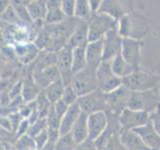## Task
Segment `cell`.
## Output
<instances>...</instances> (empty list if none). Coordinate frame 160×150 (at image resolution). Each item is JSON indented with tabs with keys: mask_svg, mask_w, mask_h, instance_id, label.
<instances>
[{
	"mask_svg": "<svg viewBox=\"0 0 160 150\" xmlns=\"http://www.w3.org/2000/svg\"><path fill=\"white\" fill-rule=\"evenodd\" d=\"M159 150H160V149H159Z\"/></svg>",
	"mask_w": 160,
	"mask_h": 150,
	"instance_id": "f907efd6",
	"label": "cell"
},
{
	"mask_svg": "<svg viewBox=\"0 0 160 150\" xmlns=\"http://www.w3.org/2000/svg\"><path fill=\"white\" fill-rule=\"evenodd\" d=\"M131 91L126 87L121 85L119 88L114 90L111 93L106 94L107 96V104H108V112L113 114L120 115L123 110L128 108V102L130 98Z\"/></svg>",
	"mask_w": 160,
	"mask_h": 150,
	"instance_id": "5bb4252c",
	"label": "cell"
},
{
	"mask_svg": "<svg viewBox=\"0 0 160 150\" xmlns=\"http://www.w3.org/2000/svg\"><path fill=\"white\" fill-rule=\"evenodd\" d=\"M78 96L76 92L74 91V89L72 88L71 85H68V86H65L63 95L61 97V100L63 102L66 103L68 106H71V105L75 104L77 102Z\"/></svg>",
	"mask_w": 160,
	"mask_h": 150,
	"instance_id": "d590c367",
	"label": "cell"
},
{
	"mask_svg": "<svg viewBox=\"0 0 160 150\" xmlns=\"http://www.w3.org/2000/svg\"><path fill=\"white\" fill-rule=\"evenodd\" d=\"M77 143L74 141L72 135L68 133L65 135H60L54 150H74Z\"/></svg>",
	"mask_w": 160,
	"mask_h": 150,
	"instance_id": "4dcf8cb0",
	"label": "cell"
},
{
	"mask_svg": "<svg viewBox=\"0 0 160 150\" xmlns=\"http://www.w3.org/2000/svg\"><path fill=\"white\" fill-rule=\"evenodd\" d=\"M61 79V75H60L59 70L57 69L56 65L51 67H48L46 69L42 70V71L35 72L33 80L36 83V85L39 88H42L43 90L46 88L48 85L53 83L56 80Z\"/></svg>",
	"mask_w": 160,
	"mask_h": 150,
	"instance_id": "d6986e66",
	"label": "cell"
},
{
	"mask_svg": "<svg viewBox=\"0 0 160 150\" xmlns=\"http://www.w3.org/2000/svg\"><path fill=\"white\" fill-rule=\"evenodd\" d=\"M60 122H61V117L55 112L53 109V106H51L49 112L46 116V123H47V128L49 129H58L60 126Z\"/></svg>",
	"mask_w": 160,
	"mask_h": 150,
	"instance_id": "e575fe53",
	"label": "cell"
},
{
	"mask_svg": "<svg viewBox=\"0 0 160 150\" xmlns=\"http://www.w3.org/2000/svg\"><path fill=\"white\" fill-rule=\"evenodd\" d=\"M130 1L118 0H103L97 13L106 14L116 21H119L125 15L133 12V4Z\"/></svg>",
	"mask_w": 160,
	"mask_h": 150,
	"instance_id": "7c38bea8",
	"label": "cell"
},
{
	"mask_svg": "<svg viewBox=\"0 0 160 150\" xmlns=\"http://www.w3.org/2000/svg\"><path fill=\"white\" fill-rule=\"evenodd\" d=\"M133 131L141 138L144 144L150 149H152V150L160 149V136L158 135V133L155 131V129L150 121L147 124L143 125V126L136 128L135 130H133Z\"/></svg>",
	"mask_w": 160,
	"mask_h": 150,
	"instance_id": "e0dca14e",
	"label": "cell"
},
{
	"mask_svg": "<svg viewBox=\"0 0 160 150\" xmlns=\"http://www.w3.org/2000/svg\"><path fill=\"white\" fill-rule=\"evenodd\" d=\"M75 2L76 0H62L61 1V11L66 18L74 17Z\"/></svg>",
	"mask_w": 160,
	"mask_h": 150,
	"instance_id": "8d00e7d4",
	"label": "cell"
},
{
	"mask_svg": "<svg viewBox=\"0 0 160 150\" xmlns=\"http://www.w3.org/2000/svg\"><path fill=\"white\" fill-rule=\"evenodd\" d=\"M158 107H160L159 87L142 92L131 91L128 102L129 109L151 114Z\"/></svg>",
	"mask_w": 160,
	"mask_h": 150,
	"instance_id": "277c9868",
	"label": "cell"
},
{
	"mask_svg": "<svg viewBox=\"0 0 160 150\" xmlns=\"http://www.w3.org/2000/svg\"><path fill=\"white\" fill-rule=\"evenodd\" d=\"M97 87L105 94L111 93L122 85V79L116 76L111 69L110 62L102 61L95 72Z\"/></svg>",
	"mask_w": 160,
	"mask_h": 150,
	"instance_id": "52a82bcc",
	"label": "cell"
},
{
	"mask_svg": "<svg viewBox=\"0 0 160 150\" xmlns=\"http://www.w3.org/2000/svg\"><path fill=\"white\" fill-rule=\"evenodd\" d=\"M12 7L14 8L15 12H16V15L18 16L20 22L24 23L26 25L29 24H33L31 18L29 16V13L27 11V8H26V2H23V1H12L11 2Z\"/></svg>",
	"mask_w": 160,
	"mask_h": 150,
	"instance_id": "f546056e",
	"label": "cell"
},
{
	"mask_svg": "<svg viewBox=\"0 0 160 150\" xmlns=\"http://www.w3.org/2000/svg\"><path fill=\"white\" fill-rule=\"evenodd\" d=\"M95 72L96 71L86 67L81 71L73 74L71 86L76 92L78 98L98 89Z\"/></svg>",
	"mask_w": 160,
	"mask_h": 150,
	"instance_id": "ba28073f",
	"label": "cell"
},
{
	"mask_svg": "<svg viewBox=\"0 0 160 150\" xmlns=\"http://www.w3.org/2000/svg\"><path fill=\"white\" fill-rule=\"evenodd\" d=\"M56 67L59 70L61 79L65 86L71 85L72 73V49L65 45L56 52Z\"/></svg>",
	"mask_w": 160,
	"mask_h": 150,
	"instance_id": "8fae6325",
	"label": "cell"
},
{
	"mask_svg": "<svg viewBox=\"0 0 160 150\" xmlns=\"http://www.w3.org/2000/svg\"><path fill=\"white\" fill-rule=\"evenodd\" d=\"M108 125L105 131L97 140H95L98 150H126L120 140L121 126L119 123V115L107 112Z\"/></svg>",
	"mask_w": 160,
	"mask_h": 150,
	"instance_id": "6da1fadb",
	"label": "cell"
},
{
	"mask_svg": "<svg viewBox=\"0 0 160 150\" xmlns=\"http://www.w3.org/2000/svg\"><path fill=\"white\" fill-rule=\"evenodd\" d=\"M150 122L154 127L155 131L160 136V107H158L154 112L150 114Z\"/></svg>",
	"mask_w": 160,
	"mask_h": 150,
	"instance_id": "f35d334b",
	"label": "cell"
},
{
	"mask_svg": "<svg viewBox=\"0 0 160 150\" xmlns=\"http://www.w3.org/2000/svg\"><path fill=\"white\" fill-rule=\"evenodd\" d=\"M119 123L122 129L135 130L150 121V114L143 111H136L126 108L119 115Z\"/></svg>",
	"mask_w": 160,
	"mask_h": 150,
	"instance_id": "4fadbf2b",
	"label": "cell"
},
{
	"mask_svg": "<svg viewBox=\"0 0 160 150\" xmlns=\"http://www.w3.org/2000/svg\"><path fill=\"white\" fill-rule=\"evenodd\" d=\"M74 150H98V148L96 146L95 141L87 138L84 141L78 143Z\"/></svg>",
	"mask_w": 160,
	"mask_h": 150,
	"instance_id": "ab89813d",
	"label": "cell"
},
{
	"mask_svg": "<svg viewBox=\"0 0 160 150\" xmlns=\"http://www.w3.org/2000/svg\"><path fill=\"white\" fill-rule=\"evenodd\" d=\"M34 142L35 145H36V148L38 150H42V148L45 146V144L48 141V131L47 129L42 131L41 133H39L38 135H36L34 138Z\"/></svg>",
	"mask_w": 160,
	"mask_h": 150,
	"instance_id": "74e56055",
	"label": "cell"
},
{
	"mask_svg": "<svg viewBox=\"0 0 160 150\" xmlns=\"http://www.w3.org/2000/svg\"><path fill=\"white\" fill-rule=\"evenodd\" d=\"M118 27V21L106 14L96 13L88 22V42L102 40L110 30Z\"/></svg>",
	"mask_w": 160,
	"mask_h": 150,
	"instance_id": "5b68a950",
	"label": "cell"
},
{
	"mask_svg": "<svg viewBox=\"0 0 160 150\" xmlns=\"http://www.w3.org/2000/svg\"><path fill=\"white\" fill-rule=\"evenodd\" d=\"M65 89V85L62 81V79H59L54 81L50 85L43 90V93L45 94L46 98L49 100V102L51 104H54L57 102L58 100L61 99L63 92Z\"/></svg>",
	"mask_w": 160,
	"mask_h": 150,
	"instance_id": "d4e9b609",
	"label": "cell"
},
{
	"mask_svg": "<svg viewBox=\"0 0 160 150\" xmlns=\"http://www.w3.org/2000/svg\"><path fill=\"white\" fill-rule=\"evenodd\" d=\"M13 150H14V148H13Z\"/></svg>",
	"mask_w": 160,
	"mask_h": 150,
	"instance_id": "681fc988",
	"label": "cell"
},
{
	"mask_svg": "<svg viewBox=\"0 0 160 150\" xmlns=\"http://www.w3.org/2000/svg\"><path fill=\"white\" fill-rule=\"evenodd\" d=\"M52 106H53V109L55 110V112H56L60 117L62 118V116L65 114V112L67 111V109L69 108L68 105L63 102L61 99L58 100L57 102H55L54 104H52Z\"/></svg>",
	"mask_w": 160,
	"mask_h": 150,
	"instance_id": "60d3db41",
	"label": "cell"
},
{
	"mask_svg": "<svg viewBox=\"0 0 160 150\" xmlns=\"http://www.w3.org/2000/svg\"><path fill=\"white\" fill-rule=\"evenodd\" d=\"M122 85L133 92L148 91L160 86V75L139 70L123 78Z\"/></svg>",
	"mask_w": 160,
	"mask_h": 150,
	"instance_id": "3957f363",
	"label": "cell"
},
{
	"mask_svg": "<svg viewBox=\"0 0 160 150\" xmlns=\"http://www.w3.org/2000/svg\"><path fill=\"white\" fill-rule=\"evenodd\" d=\"M13 148L14 150H32L33 148H36V145L31 136L25 134L16 138L14 141Z\"/></svg>",
	"mask_w": 160,
	"mask_h": 150,
	"instance_id": "1f68e13d",
	"label": "cell"
},
{
	"mask_svg": "<svg viewBox=\"0 0 160 150\" xmlns=\"http://www.w3.org/2000/svg\"><path fill=\"white\" fill-rule=\"evenodd\" d=\"M77 104L81 112L87 115L95 112L107 113L109 111L106 94L99 89H96L93 92L79 97L77 99Z\"/></svg>",
	"mask_w": 160,
	"mask_h": 150,
	"instance_id": "8992f818",
	"label": "cell"
},
{
	"mask_svg": "<svg viewBox=\"0 0 160 150\" xmlns=\"http://www.w3.org/2000/svg\"><path fill=\"white\" fill-rule=\"evenodd\" d=\"M120 140L126 150H152L144 144L138 135L132 130L121 129Z\"/></svg>",
	"mask_w": 160,
	"mask_h": 150,
	"instance_id": "ffe728a7",
	"label": "cell"
},
{
	"mask_svg": "<svg viewBox=\"0 0 160 150\" xmlns=\"http://www.w3.org/2000/svg\"><path fill=\"white\" fill-rule=\"evenodd\" d=\"M10 5V1H0V16L3 14V12L8 8V6Z\"/></svg>",
	"mask_w": 160,
	"mask_h": 150,
	"instance_id": "f6af8a7d",
	"label": "cell"
},
{
	"mask_svg": "<svg viewBox=\"0 0 160 150\" xmlns=\"http://www.w3.org/2000/svg\"><path fill=\"white\" fill-rule=\"evenodd\" d=\"M0 150H4V143L0 142Z\"/></svg>",
	"mask_w": 160,
	"mask_h": 150,
	"instance_id": "bcb514c9",
	"label": "cell"
},
{
	"mask_svg": "<svg viewBox=\"0 0 160 150\" xmlns=\"http://www.w3.org/2000/svg\"><path fill=\"white\" fill-rule=\"evenodd\" d=\"M39 94V87L34 82L33 79H27L22 82L21 97L25 103L35 101Z\"/></svg>",
	"mask_w": 160,
	"mask_h": 150,
	"instance_id": "83f0119b",
	"label": "cell"
},
{
	"mask_svg": "<svg viewBox=\"0 0 160 150\" xmlns=\"http://www.w3.org/2000/svg\"><path fill=\"white\" fill-rule=\"evenodd\" d=\"M159 96H160V86H159Z\"/></svg>",
	"mask_w": 160,
	"mask_h": 150,
	"instance_id": "c3c4849f",
	"label": "cell"
},
{
	"mask_svg": "<svg viewBox=\"0 0 160 150\" xmlns=\"http://www.w3.org/2000/svg\"><path fill=\"white\" fill-rule=\"evenodd\" d=\"M0 18H1L5 23H7L9 25H17L19 23H21L18 16L16 15V12H15L14 8L12 7L11 2H10V5L8 6V8L5 10L3 14L0 16Z\"/></svg>",
	"mask_w": 160,
	"mask_h": 150,
	"instance_id": "836d02e7",
	"label": "cell"
},
{
	"mask_svg": "<svg viewBox=\"0 0 160 150\" xmlns=\"http://www.w3.org/2000/svg\"><path fill=\"white\" fill-rule=\"evenodd\" d=\"M87 67L96 71L103 61V43L102 40L88 42L85 47Z\"/></svg>",
	"mask_w": 160,
	"mask_h": 150,
	"instance_id": "2e32d148",
	"label": "cell"
},
{
	"mask_svg": "<svg viewBox=\"0 0 160 150\" xmlns=\"http://www.w3.org/2000/svg\"><path fill=\"white\" fill-rule=\"evenodd\" d=\"M46 6L47 13L44 23L52 26V25H58L62 23L66 19L65 15L61 11V1H59V0H49V1H46Z\"/></svg>",
	"mask_w": 160,
	"mask_h": 150,
	"instance_id": "44dd1931",
	"label": "cell"
},
{
	"mask_svg": "<svg viewBox=\"0 0 160 150\" xmlns=\"http://www.w3.org/2000/svg\"><path fill=\"white\" fill-rule=\"evenodd\" d=\"M87 117L88 115L81 112L79 115L76 122L74 123L73 127L70 131L74 141L77 144L84 141L88 138V125H87Z\"/></svg>",
	"mask_w": 160,
	"mask_h": 150,
	"instance_id": "cb8c5ba5",
	"label": "cell"
},
{
	"mask_svg": "<svg viewBox=\"0 0 160 150\" xmlns=\"http://www.w3.org/2000/svg\"><path fill=\"white\" fill-rule=\"evenodd\" d=\"M80 114H81V110H80L77 102L71 105V106H69L67 111L65 112V114L61 118V122H60V126H59L60 135H65L70 133L74 123L76 122V120L78 119Z\"/></svg>",
	"mask_w": 160,
	"mask_h": 150,
	"instance_id": "7402d4cb",
	"label": "cell"
},
{
	"mask_svg": "<svg viewBox=\"0 0 160 150\" xmlns=\"http://www.w3.org/2000/svg\"><path fill=\"white\" fill-rule=\"evenodd\" d=\"M88 43V22L83 20H77L76 26L70 36L67 45L71 48L86 46Z\"/></svg>",
	"mask_w": 160,
	"mask_h": 150,
	"instance_id": "ac0fdd59",
	"label": "cell"
},
{
	"mask_svg": "<svg viewBox=\"0 0 160 150\" xmlns=\"http://www.w3.org/2000/svg\"><path fill=\"white\" fill-rule=\"evenodd\" d=\"M123 38L119 34L118 29L114 28L104 35L103 43V61L111 62L112 60L121 54Z\"/></svg>",
	"mask_w": 160,
	"mask_h": 150,
	"instance_id": "30bf717a",
	"label": "cell"
},
{
	"mask_svg": "<svg viewBox=\"0 0 160 150\" xmlns=\"http://www.w3.org/2000/svg\"><path fill=\"white\" fill-rule=\"evenodd\" d=\"M85 47L81 46L72 49V73L75 74L87 67Z\"/></svg>",
	"mask_w": 160,
	"mask_h": 150,
	"instance_id": "4316f807",
	"label": "cell"
},
{
	"mask_svg": "<svg viewBox=\"0 0 160 150\" xmlns=\"http://www.w3.org/2000/svg\"><path fill=\"white\" fill-rule=\"evenodd\" d=\"M26 8L34 24H41L45 21L47 13L46 1L42 0H34V1H27Z\"/></svg>",
	"mask_w": 160,
	"mask_h": 150,
	"instance_id": "603a6c76",
	"label": "cell"
},
{
	"mask_svg": "<svg viewBox=\"0 0 160 150\" xmlns=\"http://www.w3.org/2000/svg\"><path fill=\"white\" fill-rule=\"evenodd\" d=\"M93 14L90 10L89 0H76L75 2L74 18L89 22Z\"/></svg>",
	"mask_w": 160,
	"mask_h": 150,
	"instance_id": "f1b7e54d",
	"label": "cell"
},
{
	"mask_svg": "<svg viewBox=\"0 0 160 150\" xmlns=\"http://www.w3.org/2000/svg\"><path fill=\"white\" fill-rule=\"evenodd\" d=\"M46 129H47L46 118H39L32 124H30L27 135L34 138L36 135H38L39 133H41L42 131H44V130H46Z\"/></svg>",
	"mask_w": 160,
	"mask_h": 150,
	"instance_id": "d6a6232c",
	"label": "cell"
},
{
	"mask_svg": "<svg viewBox=\"0 0 160 150\" xmlns=\"http://www.w3.org/2000/svg\"><path fill=\"white\" fill-rule=\"evenodd\" d=\"M117 29L122 38L141 40L148 31V25L146 18L133 11L119 20Z\"/></svg>",
	"mask_w": 160,
	"mask_h": 150,
	"instance_id": "7a4b0ae2",
	"label": "cell"
},
{
	"mask_svg": "<svg viewBox=\"0 0 160 150\" xmlns=\"http://www.w3.org/2000/svg\"><path fill=\"white\" fill-rule=\"evenodd\" d=\"M142 46H143V42L141 40L123 38L121 56L132 67L134 72L141 70L140 63H141Z\"/></svg>",
	"mask_w": 160,
	"mask_h": 150,
	"instance_id": "9c48e42d",
	"label": "cell"
},
{
	"mask_svg": "<svg viewBox=\"0 0 160 150\" xmlns=\"http://www.w3.org/2000/svg\"><path fill=\"white\" fill-rule=\"evenodd\" d=\"M32 150H38V149H37V148H33Z\"/></svg>",
	"mask_w": 160,
	"mask_h": 150,
	"instance_id": "7dc6e473",
	"label": "cell"
},
{
	"mask_svg": "<svg viewBox=\"0 0 160 150\" xmlns=\"http://www.w3.org/2000/svg\"><path fill=\"white\" fill-rule=\"evenodd\" d=\"M88 125V138L97 140L105 131L108 125V117L106 112H95L89 114L87 117Z\"/></svg>",
	"mask_w": 160,
	"mask_h": 150,
	"instance_id": "9a60e30c",
	"label": "cell"
},
{
	"mask_svg": "<svg viewBox=\"0 0 160 150\" xmlns=\"http://www.w3.org/2000/svg\"><path fill=\"white\" fill-rule=\"evenodd\" d=\"M21 93H22V82H17L16 84H14V86L11 88V90L9 91L8 95L10 99H14V98H17L21 96Z\"/></svg>",
	"mask_w": 160,
	"mask_h": 150,
	"instance_id": "7bdbcfd3",
	"label": "cell"
},
{
	"mask_svg": "<svg viewBox=\"0 0 160 150\" xmlns=\"http://www.w3.org/2000/svg\"><path fill=\"white\" fill-rule=\"evenodd\" d=\"M29 126H30V123L28 121V119H23V121L20 123L18 128L16 129V131H15V135H16V138L22 136V135L27 134Z\"/></svg>",
	"mask_w": 160,
	"mask_h": 150,
	"instance_id": "b9f144b4",
	"label": "cell"
},
{
	"mask_svg": "<svg viewBox=\"0 0 160 150\" xmlns=\"http://www.w3.org/2000/svg\"><path fill=\"white\" fill-rule=\"evenodd\" d=\"M110 64H111V69L113 73L121 79L125 78L126 76H128V75L134 72L132 67L123 59L121 54L115 57L112 61L110 62Z\"/></svg>",
	"mask_w": 160,
	"mask_h": 150,
	"instance_id": "484cf974",
	"label": "cell"
},
{
	"mask_svg": "<svg viewBox=\"0 0 160 150\" xmlns=\"http://www.w3.org/2000/svg\"><path fill=\"white\" fill-rule=\"evenodd\" d=\"M102 1L101 0H89V6H90V10H91L92 14H96L98 12V10L101 6Z\"/></svg>",
	"mask_w": 160,
	"mask_h": 150,
	"instance_id": "ee69618b",
	"label": "cell"
}]
</instances>
